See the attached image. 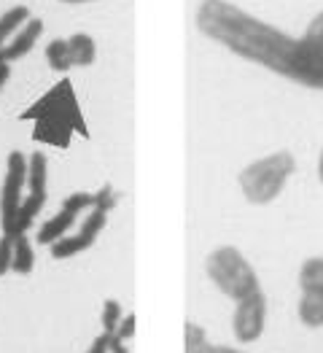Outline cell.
Returning a JSON list of instances; mask_svg holds the SVG:
<instances>
[{"label": "cell", "mask_w": 323, "mask_h": 353, "mask_svg": "<svg viewBox=\"0 0 323 353\" xmlns=\"http://www.w3.org/2000/svg\"><path fill=\"white\" fill-rule=\"evenodd\" d=\"M46 59H49V68H52V70L65 73V70L73 65V62H70V49H67V41H62V38L49 41V46H46Z\"/></svg>", "instance_id": "15"}, {"label": "cell", "mask_w": 323, "mask_h": 353, "mask_svg": "<svg viewBox=\"0 0 323 353\" xmlns=\"http://www.w3.org/2000/svg\"><path fill=\"white\" fill-rule=\"evenodd\" d=\"M205 343H207L205 329L191 324V321H186V326H183V348H186V353H197Z\"/></svg>", "instance_id": "16"}, {"label": "cell", "mask_w": 323, "mask_h": 353, "mask_svg": "<svg viewBox=\"0 0 323 353\" xmlns=\"http://www.w3.org/2000/svg\"><path fill=\"white\" fill-rule=\"evenodd\" d=\"M32 267H35L32 245H30L28 235H19L17 240H14V259H11V270H14V272H19V275H28Z\"/></svg>", "instance_id": "14"}, {"label": "cell", "mask_w": 323, "mask_h": 353, "mask_svg": "<svg viewBox=\"0 0 323 353\" xmlns=\"http://www.w3.org/2000/svg\"><path fill=\"white\" fill-rule=\"evenodd\" d=\"M299 319L304 326H323V259L313 256L299 270Z\"/></svg>", "instance_id": "4"}, {"label": "cell", "mask_w": 323, "mask_h": 353, "mask_svg": "<svg viewBox=\"0 0 323 353\" xmlns=\"http://www.w3.org/2000/svg\"><path fill=\"white\" fill-rule=\"evenodd\" d=\"M25 186H28V157L22 151H11L8 154V165H6L3 189H0V224H3V232L11 227L17 210L22 205V189Z\"/></svg>", "instance_id": "5"}, {"label": "cell", "mask_w": 323, "mask_h": 353, "mask_svg": "<svg viewBox=\"0 0 323 353\" xmlns=\"http://www.w3.org/2000/svg\"><path fill=\"white\" fill-rule=\"evenodd\" d=\"M43 205H46V192H30L28 197L22 200L19 210H17L11 227H8L3 235H8L11 240H17L19 235H25V232L30 230V224H32V219L43 210Z\"/></svg>", "instance_id": "10"}, {"label": "cell", "mask_w": 323, "mask_h": 353, "mask_svg": "<svg viewBox=\"0 0 323 353\" xmlns=\"http://www.w3.org/2000/svg\"><path fill=\"white\" fill-rule=\"evenodd\" d=\"M105 221H108V210L92 208V213L84 219V224H81L79 232H73V235L67 232L65 237H59V240L52 243V256H54V259H70V256H76V254L89 251V248L94 245L97 235L103 232Z\"/></svg>", "instance_id": "6"}, {"label": "cell", "mask_w": 323, "mask_h": 353, "mask_svg": "<svg viewBox=\"0 0 323 353\" xmlns=\"http://www.w3.org/2000/svg\"><path fill=\"white\" fill-rule=\"evenodd\" d=\"M41 32H43V22L38 19V17H30L28 22L19 28V32L0 49V62H14V59H22L25 54L32 52V46H35V41L41 38Z\"/></svg>", "instance_id": "9"}, {"label": "cell", "mask_w": 323, "mask_h": 353, "mask_svg": "<svg viewBox=\"0 0 323 353\" xmlns=\"http://www.w3.org/2000/svg\"><path fill=\"white\" fill-rule=\"evenodd\" d=\"M59 3H92V0H59Z\"/></svg>", "instance_id": "26"}, {"label": "cell", "mask_w": 323, "mask_h": 353, "mask_svg": "<svg viewBox=\"0 0 323 353\" xmlns=\"http://www.w3.org/2000/svg\"><path fill=\"white\" fill-rule=\"evenodd\" d=\"M67 49H70V62L79 65V68L92 65V62H94V54H97L94 41L89 38L87 32H76V35H70V38H67Z\"/></svg>", "instance_id": "11"}, {"label": "cell", "mask_w": 323, "mask_h": 353, "mask_svg": "<svg viewBox=\"0 0 323 353\" xmlns=\"http://www.w3.org/2000/svg\"><path fill=\"white\" fill-rule=\"evenodd\" d=\"M197 28L237 57L264 65L302 87L323 89V11L302 38H291L227 0H205L197 11Z\"/></svg>", "instance_id": "1"}, {"label": "cell", "mask_w": 323, "mask_h": 353, "mask_svg": "<svg viewBox=\"0 0 323 353\" xmlns=\"http://www.w3.org/2000/svg\"><path fill=\"white\" fill-rule=\"evenodd\" d=\"M11 259H14V240L3 235L0 237V275H6L11 270Z\"/></svg>", "instance_id": "18"}, {"label": "cell", "mask_w": 323, "mask_h": 353, "mask_svg": "<svg viewBox=\"0 0 323 353\" xmlns=\"http://www.w3.org/2000/svg\"><path fill=\"white\" fill-rule=\"evenodd\" d=\"M197 353H242V351H235V348H224V345H210V343H205V345H202Z\"/></svg>", "instance_id": "22"}, {"label": "cell", "mask_w": 323, "mask_h": 353, "mask_svg": "<svg viewBox=\"0 0 323 353\" xmlns=\"http://www.w3.org/2000/svg\"><path fill=\"white\" fill-rule=\"evenodd\" d=\"M132 334H135V316H127V319H121V324H118V329H116V334H114V337L124 343V340H129Z\"/></svg>", "instance_id": "20"}, {"label": "cell", "mask_w": 323, "mask_h": 353, "mask_svg": "<svg viewBox=\"0 0 323 353\" xmlns=\"http://www.w3.org/2000/svg\"><path fill=\"white\" fill-rule=\"evenodd\" d=\"M92 200H94L92 208H103V210H114L116 208V194H114L111 186H103L97 194H92Z\"/></svg>", "instance_id": "19"}, {"label": "cell", "mask_w": 323, "mask_h": 353, "mask_svg": "<svg viewBox=\"0 0 323 353\" xmlns=\"http://www.w3.org/2000/svg\"><path fill=\"white\" fill-rule=\"evenodd\" d=\"M92 205H94V200H92V194H87V192H76V194L65 197V203H62L57 216H54V219H49V221L41 227V232H38V243L52 245L54 240L65 237L70 230H73L76 216H79L81 210L92 208Z\"/></svg>", "instance_id": "8"}, {"label": "cell", "mask_w": 323, "mask_h": 353, "mask_svg": "<svg viewBox=\"0 0 323 353\" xmlns=\"http://www.w3.org/2000/svg\"><path fill=\"white\" fill-rule=\"evenodd\" d=\"M291 173H294V157L289 151H278V154L262 157L253 165H248L240 173V189L248 203L267 205L283 192Z\"/></svg>", "instance_id": "2"}, {"label": "cell", "mask_w": 323, "mask_h": 353, "mask_svg": "<svg viewBox=\"0 0 323 353\" xmlns=\"http://www.w3.org/2000/svg\"><path fill=\"white\" fill-rule=\"evenodd\" d=\"M318 176H321V181H323V151H321V159H318Z\"/></svg>", "instance_id": "25"}, {"label": "cell", "mask_w": 323, "mask_h": 353, "mask_svg": "<svg viewBox=\"0 0 323 353\" xmlns=\"http://www.w3.org/2000/svg\"><path fill=\"white\" fill-rule=\"evenodd\" d=\"M8 76H11V65H8V62H0V89L6 87Z\"/></svg>", "instance_id": "23"}, {"label": "cell", "mask_w": 323, "mask_h": 353, "mask_svg": "<svg viewBox=\"0 0 323 353\" xmlns=\"http://www.w3.org/2000/svg\"><path fill=\"white\" fill-rule=\"evenodd\" d=\"M118 324H121V305H118L116 299H108L105 307H103V332L114 337Z\"/></svg>", "instance_id": "17"}, {"label": "cell", "mask_w": 323, "mask_h": 353, "mask_svg": "<svg viewBox=\"0 0 323 353\" xmlns=\"http://www.w3.org/2000/svg\"><path fill=\"white\" fill-rule=\"evenodd\" d=\"M46 154L43 151H35L32 157H28V189L30 192H46Z\"/></svg>", "instance_id": "13"}, {"label": "cell", "mask_w": 323, "mask_h": 353, "mask_svg": "<svg viewBox=\"0 0 323 353\" xmlns=\"http://www.w3.org/2000/svg\"><path fill=\"white\" fill-rule=\"evenodd\" d=\"M264 319H267V296L259 292L237 299L235 307V319H232V329H235V337L240 343H251V340H259L262 332H264Z\"/></svg>", "instance_id": "7"}, {"label": "cell", "mask_w": 323, "mask_h": 353, "mask_svg": "<svg viewBox=\"0 0 323 353\" xmlns=\"http://www.w3.org/2000/svg\"><path fill=\"white\" fill-rule=\"evenodd\" d=\"M111 353H127V348L121 345V340H116V337H111Z\"/></svg>", "instance_id": "24"}, {"label": "cell", "mask_w": 323, "mask_h": 353, "mask_svg": "<svg viewBox=\"0 0 323 353\" xmlns=\"http://www.w3.org/2000/svg\"><path fill=\"white\" fill-rule=\"evenodd\" d=\"M28 19H30L28 6H14V8H8V11L0 17V49L19 32V28H22Z\"/></svg>", "instance_id": "12"}, {"label": "cell", "mask_w": 323, "mask_h": 353, "mask_svg": "<svg viewBox=\"0 0 323 353\" xmlns=\"http://www.w3.org/2000/svg\"><path fill=\"white\" fill-rule=\"evenodd\" d=\"M87 353H111V334H100L94 343H92V348H89Z\"/></svg>", "instance_id": "21"}, {"label": "cell", "mask_w": 323, "mask_h": 353, "mask_svg": "<svg viewBox=\"0 0 323 353\" xmlns=\"http://www.w3.org/2000/svg\"><path fill=\"white\" fill-rule=\"evenodd\" d=\"M207 278L218 286L221 294L229 299H242V296L259 292V278L253 272V267L248 265V259L237 251L235 245H221L216 248L205 262Z\"/></svg>", "instance_id": "3"}]
</instances>
